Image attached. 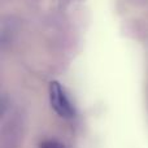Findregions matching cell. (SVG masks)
<instances>
[{"instance_id": "1", "label": "cell", "mask_w": 148, "mask_h": 148, "mask_svg": "<svg viewBox=\"0 0 148 148\" xmlns=\"http://www.w3.org/2000/svg\"><path fill=\"white\" fill-rule=\"evenodd\" d=\"M49 101H51V107L60 117L70 118L74 116V108L69 97L66 96L61 84L56 81L49 83Z\"/></svg>"}, {"instance_id": "2", "label": "cell", "mask_w": 148, "mask_h": 148, "mask_svg": "<svg viewBox=\"0 0 148 148\" xmlns=\"http://www.w3.org/2000/svg\"><path fill=\"white\" fill-rule=\"evenodd\" d=\"M40 148H65V146L57 140H51L49 139V140H44L40 144Z\"/></svg>"}]
</instances>
